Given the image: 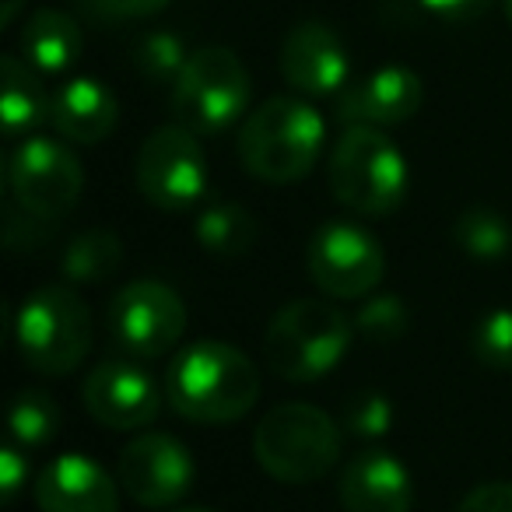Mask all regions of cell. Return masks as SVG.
I'll list each match as a JSON object with an SVG mask.
<instances>
[{"label":"cell","instance_id":"obj_1","mask_svg":"<svg viewBox=\"0 0 512 512\" xmlns=\"http://www.w3.org/2000/svg\"><path fill=\"white\" fill-rule=\"evenodd\" d=\"M165 397L179 418L197 425H228L253 411L260 376L235 344L197 341L172 358Z\"/></svg>","mask_w":512,"mask_h":512},{"label":"cell","instance_id":"obj_2","mask_svg":"<svg viewBox=\"0 0 512 512\" xmlns=\"http://www.w3.org/2000/svg\"><path fill=\"white\" fill-rule=\"evenodd\" d=\"M327 144L323 116L299 95H274L242 120L239 158L260 183L292 186L313 172Z\"/></svg>","mask_w":512,"mask_h":512},{"label":"cell","instance_id":"obj_3","mask_svg":"<svg viewBox=\"0 0 512 512\" xmlns=\"http://www.w3.org/2000/svg\"><path fill=\"white\" fill-rule=\"evenodd\" d=\"M355 320L320 299H295L278 309L264 334V355L274 376L316 383L344 362L355 341Z\"/></svg>","mask_w":512,"mask_h":512},{"label":"cell","instance_id":"obj_4","mask_svg":"<svg viewBox=\"0 0 512 512\" xmlns=\"http://www.w3.org/2000/svg\"><path fill=\"white\" fill-rule=\"evenodd\" d=\"M330 193L365 218H386L407 197L411 172L400 148L379 127H344L327 162Z\"/></svg>","mask_w":512,"mask_h":512},{"label":"cell","instance_id":"obj_5","mask_svg":"<svg viewBox=\"0 0 512 512\" xmlns=\"http://www.w3.org/2000/svg\"><path fill=\"white\" fill-rule=\"evenodd\" d=\"M253 456L274 481L309 484L337 467L341 432L327 411L292 400L260 418L253 432Z\"/></svg>","mask_w":512,"mask_h":512},{"label":"cell","instance_id":"obj_6","mask_svg":"<svg viewBox=\"0 0 512 512\" xmlns=\"http://www.w3.org/2000/svg\"><path fill=\"white\" fill-rule=\"evenodd\" d=\"M18 355L39 376H71L92 351V313L74 288L46 285L15 316Z\"/></svg>","mask_w":512,"mask_h":512},{"label":"cell","instance_id":"obj_7","mask_svg":"<svg viewBox=\"0 0 512 512\" xmlns=\"http://www.w3.org/2000/svg\"><path fill=\"white\" fill-rule=\"evenodd\" d=\"M253 99L249 71L225 46L190 53L183 74L172 85V113L193 134H221L239 123Z\"/></svg>","mask_w":512,"mask_h":512},{"label":"cell","instance_id":"obj_8","mask_svg":"<svg viewBox=\"0 0 512 512\" xmlns=\"http://www.w3.org/2000/svg\"><path fill=\"white\" fill-rule=\"evenodd\" d=\"M8 186L15 207L53 225L78 207L85 190V165L64 141L25 137L8 158Z\"/></svg>","mask_w":512,"mask_h":512},{"label":"cell","instance_id":"obj_9","mask_svg":"<svg viewBox=\"0 0 512 512\" xmlns=\"http://www.w3.org/2000/svg\"><path fill=\"white\" fill-rule=\"evenodd\" d=\"M200 134L169 123L148 134L134 162L137 190L162 211H190L207 193V158Z\"/></svg>","mask_w":512,"mask_h":512},{"label":"cell","instance_id":"obj_10","mask_svg":"<svg viewBox=\"0 0 512 512\" xmlns=\"http://www.w3.org/2000/svg\"><path fill=\"white\" fill-rule=\"evenodd\" d=\"M309 278L330 299H369L386 274V253L369 228L355 221H327L306 246Z\"/></svg>","mask_w":512,"mask_h":512},{"label":"cell","instance_id":"obj_11","mask_svg":"<svg viewBox=\"0 0 512 512\" xmlns=\"http://www.w3.org/2000/svg\"><path fill=\"white\" fill-rule=\"evenodd\" d=\"M186 306L162 281H130L109 302V337L130 358H162L183 341Z\"/></svg>","mask_w":512,"mask_h":512},{"label":"cell","instance_id":"obj_12","mask_svg":"<svg viewBox=\"0 0 512 512\" xmlns=\"http://www.w3.org/2000/svg\"><path fill=\"white\" fill-rule=\"evenodd\" d=\"M120 488L148 509H169L183 502L193 484V456L179 439L162 432H144L130 439L116 463Z\"/></svg>","mask_w":512,"mask_h":512},{"label":"cell","instance_id":"obj_13","mask_svg":"<svg viewBox=\"0 0 512 512\" xmlns=\"http://www.w3.org/2000/svg\"><path fill=\"white\" fill-rule=\"evenodd\" d=\"M81 400H85V411L99 425L113 428V432L148 428L162 414L165 404L162 386L155 383V376L144 372L141 365L127 362V358H113V362L95 365L85 376Z\"/></svg>","mask_w":512,"mask_h":512},{"label":"cell","instance_id":"obj_14","mask_svg":"<svg viewBox=\"0 0 512 512\" xmlns=\"http://www.w3.org/2000/svg\"><path fill=\"white\" fill-rule=\"evenodd\" d=\"M285 81L306 99H327L348 88L351 60L344 39L323 22H299L278 53Z\"/></svg>","mask_w":512,"mask_h":512},{"label":"cell","instance_id":"obj_15","mask_svg":"<svg viewBox=\"0 0 512 512\" xmlns=\"http://www.w3.org/2000/svg\"><path fill=\"white\" fill-rule=\"evenodd\" d=\"M425 102V85L404 64L379 67L337 95V116L344 127H397Z\"/></svg>","mask_w":512,"mask_h":512},{"label":"cell","instance_id":"obj_16","mask_svg":"<svg viewBox=\"0 0 512 512\" xmlns=\"http://www.w3.org/2000/svg\"><path fill=\"white\" fill-rule=\"evenodd\" d=\"M36 505L43 512H120V488L99 460L64 453L39 470Z\"/></svg>","mask_w":512,"mask_h":512},{"label":"cell","instance_id":"obj_17","mask_svg":"<svg viewBox=\"0 0 512 512\" xmlns=\"http://www.w3.org/2000/svg\"><path fill=\"white\" fill-rule=\"evenodd\" d=\"M337 498L344 512H411L414 481L393 453L365 449L344 463Z\"/></svg>","mask_w":512,"mask_h":512},{"label":"cell","instance_id":"obj_18","mask_svg":"<svg viewBox=\"0 0 512 512\" xmlns=\"http://www.w3.org/2000/svg\"><path fill=\"white\" fill-rule=\"evenodd\" d=\"M120 102L99 78H71L53 92L50 123L74 144H99L116 130Z\"/></svg>","mask_w":512,"mask_h":512},{"label":"cell","instance_id":"obj_19","mask_svg":"<svg viewBox=\"0 0 512 512\" xmlns=\"http://www.w3.org/2000/svg\"><path fill=\"white\" fill-rule=\"evenodd\" d=\"M18 50H22V60H29L39 74H64L78 64L81 50H85V36L67 11L39 8L25 18Z\"/></svg>","mask_w":512,"mask_h":512},{"label":"cell","instance_id":"obj_20","mask_svg":"<svg viewBox=\"0 0 512 512\" xmlns=\"http://www.w3.org/2000/svg\"><path fill=\"white\" fill-rule=\"evenodd\" d=\"M0 78H4V92H0V116H4V134L22 137L29 130H36L39 123L50 120V102L53 95H46L39 71L29 60L8 57L0 60Z\"/></svg>","mask_w":512,"mask_h":512},{"label":"cell","instance_id":"obj_21","mask_svg":"<svg viewBox=\"0 0 512 512\" xmlns=\"http://www.w3.org/2000/svg\"><path fill=\"white\" fill-rule=\"evenodd\" d=\"M197 242L214 256H242L256 246V218L239 204V200H218V204H207L197 214Z\"/></svg>","mask_w":512,"mask_h":512},{"label":"cell","instance_id":"obj_22","mask_svg":"<svg viewBox=\"0 0 512 512\" xmlns=\"http://www.w3.org/2000/svg\"><path fill=\"white\" fill-rule=\"evenodd\" d=\"M123 264V242L109 228H88L74 235L64 249V274L74 285H95L120 271Z\"/></svg>","mask_w":512,"mask_h":512},{"label":"cell","instance_id":"obj_23","mask_svg":"<svg viewBox=\"0 0 512 512\" xmlns=\"http://www.w3.org/2000/svg\"><path fill=\"white\" fill-rule=\"evenodd\" d=\"M453 239H456V246L467 256H474V260H498V256L509 253L512 225L498 211H491V207L474 204L456 214Z\"/></svg>","mask_w":512,"mask_h":512},{"label":"cell","instance_id":"obj_24","mask_svg":"<svg viewBox=\"0 0 512 512\" xmlns=\"http://www.w3.org/2000/svg\"><path fill=\"white\" fill-rule=\"evenodd\" d=\"M60 428V407L50 393L43 390H25L11 404V442L22 449H36L57 435Z\"/></svg>","mask_w":512,"mask_h":512},{"label":"cell","instance_id":"obj_25","mask_svg":"<svg viewBox=\"0 0 512 512\" xmlns=\"http://www.w3.org/2000/svg\"><path fill=\"white\" fill-rule=\"evenodd\" d=\"M186 60H190V53L183 50L179 36H172V32H151V36H144L141 46L134 50L137 71H141L148 81H155V85H165V81L176 85Z\"/></svg>","mask_w":512,"mask_h":512},{"label":"cell","instance_id":"obj_26","mask_svg":"<svg viewBox=\"0 0 512 512\" xmlns=\"http://www.w3.org/2000/svg\"><path fill=\"white\" fill-rule=\"evenodd\" d=\"M407 306L400 295H369L355 316V330L372 344H393L407 330Z\"/></svg>","mask_w":512,"mask_h":512},{"label":"cell","instance_id":"obj_27","mask_svg":"<svg viewBox=\"0 0 512 512\" xmlns=\"http://www.w3.org/2000/svg\"><path fill=\"white\" fill-rule=\"evenodd\" d=\"M474 355L488 369H512V309H491L477 320Z\"/></svg>","mask_w":512,"mask_h":512},{"label":"cell","instance_id":"obj_28","mask_svg":"<svg viewBox=\"0 0 512 512\" xmlns=\"http://www.w3.org/2000/svg\"><path fill=\"white\" fill-rule=\"evenodd\" d=\"M393 425V400L386 393L365 390L348 400L344 407V428L355 439H383Z\"/></svg>","mask_w":512,"mask_h":512},{"label":"cell","instance_id":"obj_29","mask_svg":"<svg viewBox=\"0 0 512 512\" xmlns=\"http://www.w3.org/2000/svg\"><path fill=\"white\" fill-rule=\"evenodd\" d=\"M81 8L102 22H130V18L158 15L162 8H169V0H81Z\"/></svg>","mask_w":512,"mask_h":512},{"label":"cell","instance_id":"obj_30","mask_svg":"<svg viewBox=\"0 0 512 512\" xmlns=\"http://www.w3.org/2000/svg\"><path fill=\"white\" fill-rule=\"evenodd\" d=\"M456 512H512V481L477 484L463 495Z\"/></svg>","mask_w":512,"mask_h":512},{"label":"cell","instance_id":"obj_31","mask_svg":"<svg viewBox=\"0 0 512 512\" xmlns=\"http://www.w3.org/2000/svg\"><path fill=\"white\" fill-rule=\"evenodd\" d=\"M25 481H29V460H25L18 442H8L0 449V491H4V502H11L25 488Z\"/></svg>","mask_w":512,"mask_h":512},{"label":"cell","instance_id":"obj_32","mask_svg":"<svg viewBox=\"0 0 512 512\" xmlns=\"http://www.w3.org/2000/svg\"><path fill=\"white\" fill-rule=\"evenodd\" d=\"M418 4L432 18H439V22L456 25V22H474V18H481L495 0H418Z\"/></svg>","mask_w":512,"mask_h":512},{"label":"cell","instance_id":"obj_33","mask_svg":"<svg viewBox=\"0 0 512 512\" xmlns=\"http://www.w3.org/2000/svg\"><path fill=\"white\" fill-rule=\"evenodd\" d=\"M18 8H22V0H4V25H11V22H15Z\"/></svg>","mask_w":512,"mask_h":512},{"label":"cell","instance_id":"obj_34","mask_svg":"<svg viewBox=\"0 0 512 512\" xmlns=\"http://www.w3.org/2000/svg\"><path fill=\"white\" fill-rule=\"evenodd\" d=\"M502 11H505V22L512 25V0H502Z\"/></svg>","mask_w":512,"mask_h":512},{"label":"cell","instance_id":"obj_35","mask_svg":"<svg viewBox=\"0 0 512 512\" xmlns=\"http://www.w3.org/2000/svg\"><path fill=\"white\" fill-rule=\"evenodd\" d=\"M176 512H214V509H204V505H197V509H176Z\"/></svg>","mask_w":512,"mask_h":512}]
</instances>
